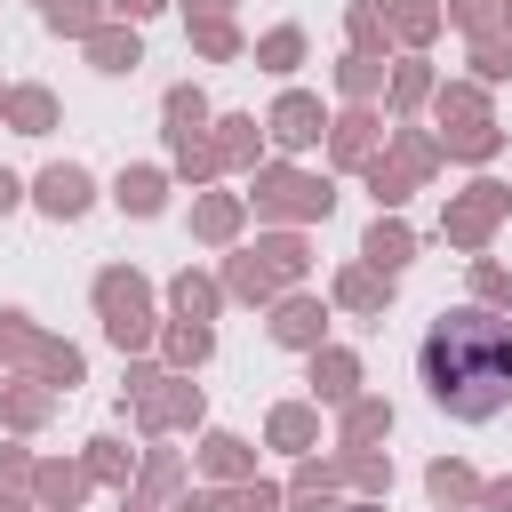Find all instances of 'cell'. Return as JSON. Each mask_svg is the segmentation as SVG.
<instances>
[{
	"instance_id": "obj_1",
	"label": "cell",
	"mask_w": 512,
	"mask_h": 512,
	"mask_svg": "<svg viewBox=\"0 0 512 512\" xmlns=\"http://www.w3.org/2000/svg\"><path fill=\"white\" fill-rule=\"evenodd\" d=\"M416 376L432 392V408H448L456 424H488L512 408V320L496 312H440L416 344Z\"/></svg>"
}]
</instances>
